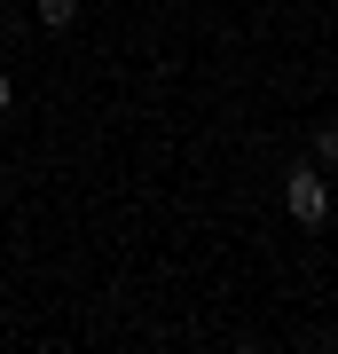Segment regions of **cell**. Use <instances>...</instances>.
Wrapping results in <instances>:
<instances>
[{
  "mask_svg": "<svg viewBox=\"0 0 338 354\" xmlns=\"http://www.w3.org/2000/svg\"><path fill=\"white\" fill-rule=\"evenodd\" d=\"M314 158H323V165H338V127H323V134H314Z\"/></svg>",
  "mask_w": 338,
  "mask_h": 354,
  "instance_id": "3957f363",
  "label": "cell"
},
{
  "mask_svg": "<svg viewBox=\"0 0 338 354\" xmlns=\"http://www.w3.org/2000/svg\"><path fill=\"white\" fill-rule=\"evenodd\" d=\"M16 111V87H8V71H0V118H8Z\"/></svg>",
  "mask_w": 338,
  "mask_h": 354,
  "instance_id": "277c9868",
  "label": "cell"
},
{
  "mask_svg": "<svg viewBox=\"0 0 338 354\" xmlns=\"http://www.w3.org/2000/svg\"><path fill=\"white\" fill-rule=\"evenodd\" d=\"M283 205H291V221H307V228H323V221H330V181L314 174V165H299V174L283 181Z\"/></svg>",
  "mask_w": 338,
  "mask_h": 354,
  "instance_id": "6da1fadb",
  "label": "cell"
},
{
  "mask_svg": "<svg viewBox=\"0 0 338 354\" xmlns=\"http://www.w3.org/2000/svg\"><path fill=\"white\" fill-rule=\"evenodd\" d=\"M39 24H48V32H71L79 24V0H39Z\"/></svg>",
  "mask_w": 338,
  "mask_h": 354,
  "instance_id": "7a4b0ae2",
  "label": "cell"
}]
</instances>
